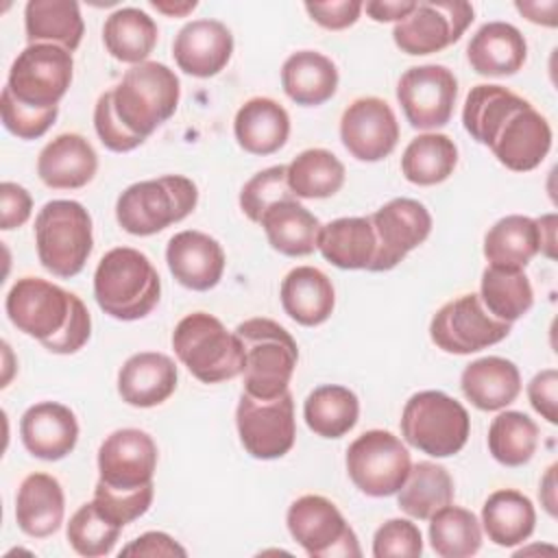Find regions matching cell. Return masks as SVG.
<instances>
[{
  "label": "cell",
  "mask_w": 558,
  "mask_h": 558,
  "mask_svg": "<svg viewBox=\"0 0 558 558\" xmlns=\"http://www.w3.org/2000/svg\"><path fill=\"white\" fill-rule=\"evenodd\" d=\"M89 333H92V316H89L85 303L76 296L72 316L68 320V325L63 327V331L50 340H44L41 347L48 349L50 353L70 355V353H76L89 340Z\"/></svg>",
  "instance_id": "50"
},
{
  "label": "cell",
  "mask_w": 558,
  "mask_h": 558,
  "mask_svg": "<svg viewBox=\"0 0 558 558\" xmlns=\"http://www.w3.org/2000/svg\"><path fill=\"white\" fill-rule=\"evenodd\" d=\"M364 4L360 0H331V2H305L310 17L327 31H342L357 22Z\"/></svg>",
  "instance_id": "51"
},
{
  "label": "cell",
  "mask_w": 558,
  "mask_h": 558,
  "mask_svg": "<svg viewBox=\"0 0 558 558\" xmlns=\"http://www.w3.org/2000/svg\"><path fill=\"white\" fill-rule=\"evenodd\" d=\"M233 331L244 347V392L255 399H277L288 392L299 360L290 331L270 318H248Z\"/></svg>",
  "instance_id": "3"
},
{
  "label": "cell",
  "mask_w": 558,
  "mask_h": 558,
  "mask_svg": "<svg viewBox=\"0 0 558 558\" xmlns=\"http://www.w3.org/2000/svg\"><path fill=\"white\" fill-rule=\"evenodd\" d=\"M480 299L490 316L512 325L530 312L534 303V292L523 270L488 266L482 272Z\"/></svg>",
  "instance_id": "40"
},
{
  "label": "cell",
  "mask_w": 558,
  "mask_h": 558,
  "mask_svg": "<svg viewBox=\"0 0 558 558\" xmlns=\"http://www.w3.org/2000/svg\"><path fill=\"white\" fill-rule=\"evenodd\" d=\"M76 294L39 277L17 279L4 301L9 320L17 331L44 342L63 331L72 316Z\"/></svg>",
  "instance_id": "14"
},
{
  "label": "cell",
  "mask_w": 558,
  "mask_h": 558,
  "mask_svg": "<svg viewBox=\"0 0 558 558\" xmlns=\"http://www.w3.org/2000/svg\"><path fill=\"white\" fill-rule=\"evenodd\" d=\"M198 203L196 183L181 174H166L129 185L116 203V220L131 235H153L183 220Z\"/></svg>",
  "instance_id": "5"
},
{
  "label": "cell",
  "mask_w": 558,
  "mask_h": 558,
  "mask_svg": "<svg viewBox=\"0 0 558 558\" xmlns=\"http://www.w3.org/2000/svg\"><path fill=\"white\" fill-rule=\"evenodd\" d=\"M281 87L296 105L316 107L336 94L338 70L329 57L316 50H299L281 65Z\"/></svg>",
  "instance_id": "32"
},
{
  "label": "cell",
  "mask_w": 558,
  "mask_h": 558,
  "mask_svg": "<svg viewBox=\"0 0 558 558\" xmlns=\"http://www.w3.org/2000/svg\"><path fill=\"white\" fill-rule=\"evenodd\" d=\"M33 211V198L26 192V187L4 181L0 185V227L4 231H11L15 227H22Z\"/></svg>",
  "instance_id": "53"
},
{
  "label": "cell",
  "mask_w": 558,
  "mask_h": 558,
  "mask_svg": "<svg viewBox=\"0 0 558 558\" xmlns=\"http://www.w3.org/2000/svg\"><path fill=\"white\" fill-rule=\"evenodd\" d=\"M166 262L172 277L190 290L205 292L218 286L225 272V251L203 231H179L166 246Z\"/></svg>",
  "instance_id": "21"
},
{
  "label": "cell",
  "mask_w": 558,
  "mask_h": 558,
  "mask_svg": "<svg viewBox=\"0 0 558 558\" xmlns=\"http://www.w3.org/2000/svg\"><path fill=\"white\" fill-rule=\"evenodd\" d=\"M94 129H96L100 142L113 153H129V150L137 148L144 142V137L131 133L122 124V120L118 118L116 107H113V92L111 89L100 94L98 100H96Z\"/></svg>",
  "instance_id": "49"
},
{
  "label": "cell",
  "mask_w": 558,
  "mask_h": 558,
  "mask_svg": "<svg viewBox=\"0 0 558 558\" xmlns=\"http://www.w3.org/2000/svg\"><path fill=\"white\" fill-rule=\"evenodd\" d=\"M471 432L469 412L460 401L440 390H421L412 395L401 414V436L414 449L449 458L458 453Z\"/></svg>",
  "instance_id": "7"
},
{
  "label": "cell",
  "mask_w": 558,
  "mask_h": 558,
  "mask_svg": "<svg viewBox=\"0 0 558 558\" xmlns=\"http://www.w3.org/2000/svg\"><path fill=\"white\" fill-rule=\"evenodd\" d=\"M161 279L137 248L118 246L102 255L94 272L98 307L118 320H137L159 303Z\"/></svg>",
  "instance_id": "1"
},
{
  "label": "cell",
  "mask_w": 558,
  "mask_h": 558,
  "mask_svg": "<svg viewBox=\"0 0 558 558\" xmlns=\"http://www.w3.org/2000/svg\"><path fill=\"white\" fill-rule=\"evenodd\" d=\"M0 111H2V124L9 133H13L20 140H37L54 124L59 107L37 109V107L24 105L4 87L0 96Z\"/></svg>",
  "instance_id": "47"
},
{
  "label": "cell",
  "mask_w": 558,
  "mask_h": 558,
  "mask_svg": "<svg viewBox=\"0 0 558 558\" xmlns=\"http://www.w3.org/2000/svg\"><path fill=\"white\" fill-rule=\"evenodd\" d=\"M538 445V425L523 412L506 410L488 427V451L504 466H523Z\"/></svg>",
  "instance_id": "44"
},
{
  "label": "cell",
  "mask_w": 558,
  "mask_h": 558,
  "mask_svg": "<svg viewBox=\"0 0 558 558\" xmlns=\"http://www.w3.org/2000/svg\"><path fill=\"white\" fill-rule=\"evenodd\" d=\"M429 545L440 558H469L482 547V525L471 510L449 504L429 517Z\"/></svg>",
  "instance_id": "42"
},
{
  "label": "cell",
  "mask_w": 558,
  "mask_h": 558,
  "mask_svg": "<svg viewBox=\"0 0 558 558\" xmlns=\"http://www.w3.org/2000/svg\"><path fill=\"white\" fill-rule=\"evenodd\" d=\"M174 362L157 351L131 355L118 373V395L133 408H155L177 390Z\"/></svg>",
  "instance_id": "24"
},
{
  "label": "cell",
  "mask_w": 558,
  "mask_h": 558,
  "mask_svg": "<svg viewBox=\"0 0 558 558\" xmlns=\"http://www.w3.org/2000/svg\"><path fill=\"white\" fill-rule=\"evenodd\" d=\"M469 2H416L414 9L395 24L392 39L405 54H432L456 44L473 22Z\"/></svg>",
  "instance_id": "15"
},
{
  "label": "cell",
  "mask_w": 558,
  "mask_h": 558,
  "mask_svg": "<svg viewBox=\"0 0 558 558\" xmlns=\"http://www.w3.org/2000/svg\"><path fill=\"white\" fill-rule=\"evenodd\" d=\"M453 501V480L449 471L436 462H416L397 493L399 508L418 521H427L434 512Z\"/></svg>",
  "instance_id": "37"
},
{
  "label": "cell",
  "mask_w": 558,
  "mask_h": 558,
  "mask_svg": "<svg viewBox=\"0 0 558 558\" xmlns=\"http://www.w3.org/2000/svg\"><path fill=\"white\" fill-rule=\"evenodd\" d=\"M233 54L231 31L209 17L187 22L172 41V57L190 76L209 78L218 74Z\"/></svg>",
  "instance_id": "20"
},
{
  "label": "cell",
  "mask_w": 558,
  "mask_h": 558,
  "mask_svg": "<svg viewBox=\"0 0 558 558\" xmlns=\"http://www.w3.org/2000/svg\"><path fill=\"white\" fill-rule=\"evenodd\" d=\"M233 133L240 148L246 153L262 157L272 155L288 142L290 116L277 100L255 96L238 109Z\"/></svg>",
  "instance_id": "29"
},
{
  "label": "cell",
  "mask_w": 558,
  "mask_h": 558,
  "mask_svg": "<svg viewBox=\"0 0 558 558\" xmlns=\"http://www.w3.org/2000/svg\"><path fill=\"white\" fill-rule=\"evenodd\" d=\"M172 349L179 362L203 384H220L244 371L240 338L207 312H192L177 323Z\"/></svg>",
  "instance_id": "2"
},
{
  "label": "cell",
  "mask_w": 558,
  "mask_h": 558,
  "mask_svg": "<svg viewBox=\"0 0 558 558\" xmlns=\"http://www.w3.org/2000/svg\"><path fill=\"white\" fill-rule=\"evenodd\" d=\"M288 185L299 198L333 196L344 183L342 161L325 148H307L288 166Z\"/></svg>",
  "instance_id": "41"
},
{
  "label": "cell",
  "mask_w": 558,
  "mask_h": 558,
  "mask_svg": "<svg viewBox=\"0 0 558 558\" xmlns=\"http://www.w3.org/2000/svg\"><path fill=\"white\" fill-rule=\"evenodd\" d=\"M536 525V510L530 497L514 488H499L482 506V527L499 547H514L527 541Z\"/></svg>",
  "instance_id": "34"
},
{
  "label": "cell",
  "mask_w": 558,
  "mask_h": 558,
  "mask_svg": "<svg viewBox=\"0 0 558 558\" xmlns=\"http://www.w3.org/2000/svg\"><path fill=\"white\" fill-rule=\"evenodd\" d=\"M458 163V146L445 133L416 135L401 155V172L414 185H436L449 179Z\"/></svg>",
  "instance_id": "39"
},
{
  "label": "cell",
  "mask_w": 558,
  "mask_h": 558,
  "mask_svg": "<svg viewBox=\"0 0 558 558\" xmlns=\"http://www.w3.org/2000/svg\"><path fill=\"white\" fill-rule=\"evenodd\" d=\"M290 198L296 196L288 185V168L281 163L259 170L240 190V207L246 214V218L257 225L268 207Z\"/></svg>",
  "instance_id": "46"
},
{
  "label": "cell",
  "mask_w": 558,
  "mask_h": 558,
  "mask_svg": "<svg viewBox=\"0 0 558 558\" xmlns=\"http://www.w3.org/2000/svg\"><path fill=\"white\" fill-rule=\"evenodd\" d=\"M72 52L54 44H28L15 57L4 87L24 105L59 107L72 83Z\"/></svg>",
  "instance_id": "11"
},
{
  "label": "cell",
  "mask_w": 558,
  "mask_h": 558,
  "mask_svg": "<svg viewBox=\"0 0 558 558\" xmlns=\"http://www.w3.org/2000/svg\"><path fill=\"white\" fill-rule=\"evenodd\" d=\"M65 514V497L57 477L48 473H31L22 480L15 499L17 527L33 538L54 534Z\"/></svg>",
  "instance_id": "26"
},
{
  "label": "cell",
  "mask_w": 558,
  "mask_h": 558,
  "mask_svg": "<svg viewBox=\"0 0 558 558\" xmlns=\"http://www.w3.org/2000/svg\"><path fill=\"white\" fill-rule=\"evenodd\" d=\"M456 96V74L436 63L414 65L405 70L397 83V100L410 126L418 131L445 126L451 120Z\"/></svg>",
  "instance_id": "16"
},
{
  "label": "cell",
  "mask_w": 558,
  "mask_h": 558,
  "mask_svg": "<svg viewBox=\"0 0 558 558\" xmlns=\"http://www.w3.org/2000/svg\"><path fill=\"white\" fill-rule=\"evenodd\" d=\"M150 7L157 9L159 13L170 15V17H183V15L192 13L198 7V2L196 0H185V2H157V0H153Z\"/></svg>",
  "instance_id": "59"
},
{
  "label": "cell",
  "mask_w": 558,
  "mask_h": 558,
  "mask_svg": "<svg viewBox=\"0 0 558 558\" xmlns=\"http://www.w3.org/2000/svg\"><path fill=\"white\" fill-rule=\"evenodd\" d=\"M259 225L266 231L268 244L288 257H303L318 248L320 220L296 198L275 203L266 209Z\"/></svg>",
  "instance_id": "31"
},
{
  "label": "cell",
  "mask_w": 558,
  "mask_h": 558,
  "mask_svg": "<svg viewBox=\"0 0 558 558\" xmlns=\"http://www.w3.org/2000/svg\"><path fill=\"white\" fill-rule=\"evenodd\" d=\"M368 218L377 242L375 259L368 268L371 272L392 270L412 248L423 244L432 231L427 207L414 198H392Z\"/></svg>",
  "instance_id": "17"
},
{
  "label": "cell",
  "mask_w": 558,
  "mask_h": 558,
  "mask_svg": "<svg viewBox=\"0 0 558 558\" xmlns=\"http://www.w3.org/2000/svg\"><path fill=\"white\" fill-rule=\"evenodd\" d=\"M111 92L122 124L146 140L159 124L174 116L181 85L168 65L144 61L129 68Z\"/></svg>",
  "instance_id": "4"
},
{
  "label": "cell",
  "mask_w": 558,
  "mask_h": 558,
  "mask_svg": "<svg viewBox=\"0 0 558 558\" xmlns=\"http://www.w3.org/2000/svg\"><path fill=\"white\" fill-rule=\"evenodd\" d=\"M527 57L521 31L508 22H486L466 46V59L480 76H512Z\"/></svg>",
  "instance_id": "25"
},
{
  "label": "cell",
  "mask_w": 558,
  "mask_h": 558,
  "mask_svg": "<svg viewBox=\"0 0 558 558\" xmlns=\"http://www.w3.org/2000/svg\"><path fill=\"white\" fill-rule=\"evenodd\" d=\"M558 371L545 368L527 384V399L532 408L551 425L558 423Z\"/></svg>",
  "instance_id": "52"
},
{
  "label": "cell",
  "mask_w": 558,
  "mask_h": 558,
  "mask_svg": "<svg viewBox=\"0 0 558 558\" xmlns=\"http://www.w3.org/2000/svg\"><path fill=\"white\" fill-rule=\"evenodd\" d=\"M423 554V536L416 523L410 519H390L377 527L373 536V556H408L416 558Z\"/></svg>",
  "instance_id": "48"
},
{
  "label": "cell",
  "mask_w": 558,
  "mask_h": 558,
  "mask_svg": "<svg viewBox=\"0 0 558 558\" xmlns=\"http://www.w3.org/2000/svg\"><path fill=\"white\" fill-rule=\"evenodd\" d=\"M157 469V445L150 434L124 427L109 434L98 449V473L96 486L122 495H155L153 475Z\"/></svg>",
  "instance_id": "8"
},
{
  "label": "cell",
  "mask_w": 558,
  "mask_h": 558,
  "mask_svg": "<svg viewBox=\"0 0 558 558\" xmlns=\"http://www.w3.org/2000/svg\"><path fill=\"white\" fill-rule=\"evenodd\" d=\"M360 416V401L353 390L338 384L314 388L303 403L307 427L323 438H340L349 434Z\"/></svg>",
  "instance_id": "38"
},
{
  "label": "cell",
  "mask_w": 558,
  "mask_h": 558,
  "mask_svg": "<svg viewBox=\"0 0 558 558\" xmlns=\"http://www.w3.org/2000/svg\"><path fill=\"white\" fill-rule=\"evenodd\" d=\"M28 44H54L74 52L83 39L85 24L72 0H31L24 7Z\"/></svg>",
  "instance_id": "33"
},
{
  "label": "cell",
  "mask_w": 558,
  "mask_h": 558,
  "mask_svg": "<svg viewBox=\"0 0 558 558\" xmlns=\"http://www.w3.org/2000/svg\"><path fill=\"white\" fill-rule=\"evenodd\" d=\"M340 140L355 159L381 161L399 142L397 116L377 96L357 98L342 111Z\"/></svg>",
  "instance_id": "19"
},
{
  "label": "cell",
  "mask_w": 558,
  "mask_h": 558,
  "mask_svg": "<svg viewBox=\"0 0 558 558\" xmlns=\"http://www.w3.org/2000/svg\"><path fill=\"white\" fill-rule=\"evenodd\" d=\"M536 253H541V231L530 216L510 214L497 220L484 235L488 266L523 270Z\"/></svg>",
  "instance_id": "35"
},
{
  "label": "cell",
  "mask_w": 558,
  "mask_h": 558,
  "mask_svg": "<svg viewBox=\"0 0 558 558\" xmlns=\"http://www.w3.org/2000/svg\"><path fill=\"white\" fill-rule=\"evenodd\" d=\"M523 100L525 98L517 96L514 92L501 85H486V83L475 85L466 94L464 109H462V124L475 142L488 146L501 120Z\"/></svg>",
  "instance_id": "43"
},
{
  "label": "cell",
  "mask_w": 558,
  "mask_h": 558,
  "mask_svg": "<svg viewBox=\"0 0 558 558\" xmlns=\"http://www.w3.org/2000/svg\"><path fill=\"white\" fill-rule=\"evenodd\" d=\"M290 536L312 558L362 556L353 527L342 512L323 495H303L290 504L286 514Z\"/></svg>",
  "instance_id": "10"
},
{
  "label": "cell",
  "mask_w": 558,
  "mask_h": 558,
  "mask_svg": "<svg viewBox=\"0 0 558 558\" xmlns=\"http://www.w3.org/2000/svg\"><path fill=\"white\" fill-rule=\"evenodd\" d=\"M412 469L410 451L386 429L360 434L347 449V471L355 488L368 497L397 495Z\"/></svg>",
  "instance_id": "9"
},
{
  "label": "cell",
  "mask_w": 558,
  "mask_h": 558,
  "mask_svg": "<svg viewBox=\"0 0 558 558\" xmlns=\"http://www.w3.org/2000/svg\"><path fill=\"white\" fill-rule=\"evenodd\" d=\"M20 436L28 453L39 460L54 462L76 447L78 423L68 405L41 401L22 414Z\"/></svg>",
  "instance_id": "22"
},
{
  "label": "cell",
  "mask_w": 558,
  "mask_h": 558,
  "mask_svg": "<svg viewBox=\"0 0 558 558\" xmlns=\"http://www.w3.org/2000/svg\"><path fill=\"white\" fill-rule=\"evenodd\" d=\"M120 532H122V525H118L107 514H102L92 499L70 517L68 543L78 556L100 558L111 554Z\"/></svg>",
  "instance_id": "45"
},
{
  "label": "cell",
  "mask_w": 558,
  "mask_h": 558,
  "mask_svg": "<svg viewBox=\"0 0 558 558\" xmlns=\"http://www.w3.org/2000/svg\"><path fill=\"white\" fill-rule=\"evenodd\" d=\"M556 464H551L545 473V477L541 480V488H538V497L543 508L549 512V517H556Z\"/></svg>",
  "instance_id": "57"
},
{
  "label": "cell",
  "mask_w": 558,
  "mask_h": 558,
  "mask_svg": "<svg viewBox=\"0 0 558 558\" xmlns=\"http://www.w3.org/2000/svg\"><path fill=\"white\" fill-rule=\"evenodd\" d=\"M283 312L303 327L325 323L336 305L331 279L314 266L292 268L279 288Z\"/></svg>",
  "instance_id": "27"
},
{
  "label": "cell",
  "mask_w": 558,
  "mask_h": 558,
  "mask_svg": "<svg viewBox=\"0 0 558 558\" xmlns=\"http://www.w3.org/2000/svg\"><path fill=\"white\" fill-rule=\"evenodd\" d=\"M416 2H410V0H373V2H366L364 9L368 13L371 20L375 22H399L403 20L412 9H414Z\"/></svg>",
  "instance_id": "55"
},
{
  "label": "cell",
  "mask_w": 558,
  "mask_h": 558,
  "mask_svg": "<svg viewBox=\"0 0 558 558\" xmlns=\"http://www.w3.org/2000/svg\"><path fill=\"white\" fill-rule=\"evenodd\" d=\"M538 225V231H541V253H545L549 259H554V244H556V238H554V231H556V216L554 214H547V216H541L536 220Z\"/></svg>",
  "instance_id": "58"
},
{
  "label": "cell",
  "mask_w": 558,
  "mask_h": 558,
  "mask_svg": "<svg viewBox=\"0 0 558 558\" xmlns=\"http://www.w3.org/2000/svg\"><path fill=\"white\" fill-rule=\"evenodd\" d=\"M460 388L477 410L495 412L519 397L521 375L514 362L499 355H486L464 366Z\"/></svg>",
  "instance_id": "28"
},
{
  "label": "cell",
  "mask_w": 558,
  "mask_h": 558,
  "mask_svg": "<svg viewBox=\"0 0 558 558\" xmlns=\"http://www.w3.org/2000/svg\"><path fill=\"white\" fill-rule=\"evenodd\" d=\"M35 244L48 272L63 279L78 275L94 248L89 211L76 201H48L35 216Z\"/></svg>",
  "instance_id": "6"
},
{
  "label": "cell",
  "mask_w": 558,
  "mask_h": 558,
  "mask_svg": "<svg viewBox=\"0 0 558 558\" xmlns=\"http://www.w3.org/2000/svg\"><path fill=\"white\" fill-rule=\"evenodd\" d=\"M488 148L508 170L530 172L541 166L551 148V126L530 100H523L501 120Z\"/></svg>",
  "instance_id": "18"
},
{
  "label": "cell",
  "mask_w": 558,
  "mask_h": 558,
  "mask_svg": "<svg viewBox=\"0 0 558 558\" xmlns=\"http://www.w3.org/2000/svg\"><path fill=\"white\" fill-rule=\"evenodd\" d=\"M155 20L135 7L113 11L102 26V41L107 52L122 63H144L157 44Z\"/></svg>",
  "instance_id": "36"
},
{
  "label": "cell",
  "mask_w": 558,
  "mask_h": 558,
  "mask_svg": "<svg viewBox=\"0 0 558 558\" xmlns=\"http://www.w3.org/2000/svg\"><path fill=\"white\" fill-rule=\"evenodd\" d=\"M510 333V323L490 316L480 294H460L445 303L429 323L432 342L445 353L469 355L501 342Z\"/></svg>",
  "instance_id": "12"
},
{
  "label": "cell",
  "mask_w": 558,
  "mask_h": 558,
  "mask_svg": "<svg viewBox=\"0 0 558 558\" xmlns=\"http://www.w3.org/2000/svg\"><path fill=\"white\" fill-rule=\"evenodd\" d=\"M120 556H187V551L166 532H146L122 547Z\"/></svg>",
  "instance_id": "54"
},
{
  "label": "cell",
  "mask_w": 558,
  "mask_h": 558,
  "mask_svg": "<svg viewBox=\"0 0 558 558\" xmlns=\"http://www.w3.org/2000/svg\"><path fill=\"white\" fill-rule=\"evenodd\" d=\"M240 442L257 460L286 456L296 438L294 401L290 390L277 399H255L242 392L235 408Z\"/></svg>",
  "instance_id": "13"
},
{
  "label": "cell",
  "mask_w": 558,
  "mask_h": 558,
  "mask_svg": "<svg viewBox=\"0 0 558 558\" xmlns=\"http://www.w3.org/2000/svg\"><path fill=\"white\" fill-rule=\"evenodd\" d=\"M519 13H523L530 22L534 24H543V26H556V9L558 2L549 0V2H517L514 4Z\"/></svg>",
  "instance_id": "56"
},
{
  "label": "cell",
  "mask_w": 558,
  "mask_h": 558,
  "mask_svg": "<svg viewBox=\"0 0 558 558\" xmlns=\"http://www.w3.org/2000/svg\"><path fill=\"white\" fill-rule=\"evenodd\" d=\"M98 170L94 146L78 133H61L50 140L37 157V174L52 190H78Z\"/></svg>",
  "instance_id": "23"
},
{
  "label": "cell",
  "mask_w": 558,
  "mask_h": 558,
  "mask_svg": "<svg viewBox=\"0 0 558 558\" xmlns=\"http://www.w3.org/2000/svg\"><path fill=\"white\" fill-rule=\"evenodd\" d=\"M318 251L336 268L368 270L377 251L371 218H336L323 225L318 233Z\"/></svg>",
  "instance_id": "30"
}]
</instances>
